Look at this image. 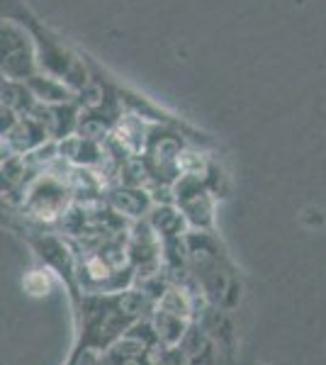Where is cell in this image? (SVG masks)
<instances>
[{
    "mask_svg": "<svg viewBox=\"0 0 326 365\" xmlns=\"http://www.w3.org/2000/svg\"><path fill=\"white\" fill-rule=\"evenodd\" d=\"M73 202V190L54 161L49 168L41 170L27 182L25 192L17 202V210L25 220L34 222L37 227H56V222L66 215Z\"/></svg>",
    "mask_w": 326,
    "mask_h": 365,
    "instance_id": "cell-1",
    "label": "cell"
},
{
    "mask_svg": "<svg viewBox=\"0 0 326 365\" xmlns=\"http://www.w3.org/2000/svg\"><path fill=\"white\" fill-rule=\"evenodd\" d=\"M37 44L22 17H0V78L27 81L37 73Z\"/></svg>",
    "mask_w": 326,
    "mask_h": 365,
    "instance_id": "cell-2",
    "label": "cell"
},
{
    "mask_svg": "<svg viewBox=\"0 0 326 365\" xmlns=\"http://www.w3.org/2000/svg\"><path fill=\"white\" fill-rule=\"evenodd\" d=\"M20 237L27 241L34 256L39 258V266L49 268L56 275V280L66 287L71 307L78 302L81 287H78V266H76L73 244L58 232L49 229H37V232H20Z\"/></svg>",
    "mask_w": 326,
    "mask_h": 365,
    "instance_id": "cell-3",
    "label": "cell"
},
{
    "mask_svg": "<svg viewBox=\"0 0 326 365\" xmlns=\"http://www.w3.org/2000/svg\"><path fill=\"white\" fill-rule=\"evenodd\" d=\"M37 175V170L29 168L27 158L22 154H10L0 161V200L15 205L20 202L27 182Z\"/></svg>",
    "mask_w": 326,
    "mask_h": 365,
    "instance_id": "cell-4",
    "label": "cell"
},
{
    "mask_svg": "<svg viewBox=\"0 0 326 365\" xmlns=\"http://www.w3.org/2000/svg\"><path fill=\"white\" fill-rule=\"evenodd\" d=\"M3 141L8 144L10 154H29V151L44 146L46 141H51V137L34 115H20Z\"/></svg>",
    "mask_w": 326,
    "mask_h": 365,
    "instance_id": "cell-5",
    "label": "cell"
},
{
    "mask_svg": "<svg viewBox=\"0 0 326 365\" xmlns=\"http://www.w3.org/2000/svg\"><path fill=\"white\" fill-rule=\"evenodd\" d=\"M58 146V158H63L71 166H83V168H103L105 166V144L91 141L78 134H71V137L56 141Z\"/></svg>",
    "mask_w": 326,
    "mask_h": 365,
    "instance_id": "cell-6",
    "label": "cell"
},
{
    "mask_svg": "<svg viewBox=\"0 0 326 365\" xmlns=\"http://www.w3.org/2000/svg\"><path fill=\"white\" fill-rule=\"evenodd\" d=\"M105 195H108L105 200H108V205L115 215L132 217V220L144 217L151 207L149 192L141 190V187H136V185H115V187H110Z\"/></svg>",
    "mask_w": 326,
    "mask_h": 365,
    "instance_id": "cell-7",
    "label": "cell"
},
{
    "mask_svg": "<svg viewBox=\"0 0 326 365\" xmlns=\"http://www.w3.org/2000/svg\"><path fill=\"white\" fill-rule=\"evenodd\" d=\"M25 86L29 88L32 98L41 105H61V103H71V100H76L73 88H68L63 81L54 78V76L39 73V71L32 76V78L25 81Z\"/></svg>",
    "mask_w": 326,
    "mask_h": 365,
    "instance_id": "cell-8",
    "label": "cell"
},
{
    "mask_svg": "<svg viewBox=\"0 0 326 365\" xmlns=\"http://www.w3.org/2000/svg\"><path fill=\"white\" fill-rule=\"evenodd\" d=\"M0 105L13 110L15 115H29L37 100L32 98L25 81H8L0 78Z\"/></svg>",
    "mask_w": 326,
    "mask_h": 365,
    "instance_id": "cell-9",
    "label": "cell"
},
{
    "mask_svg": "<svg viewBox=\"0 0 326 365\" xmlns=\"http://www.w3.org/2000/svg\"><path fill=\"white\" fill-rule=\"evenodd\" d=\"M56 282H58L56 275L51 273L49 268L39 266V268H32L25 273V278H22V290H25L29 297L41 299V297H49L51 292H54Z\"/></svg>",
    "mask_w": 326,
    "mask_h": 365,
    "instance_id": "cell-10",
    "label": "cell"
},
{
    "mask_svg": "<svg viewBox=\"0 0 326 365\" xmlns=\"http://www.w3.org/2000/svg\"><path fill=\"white\" fill-rule=\"evenodd\" d=\"M17 117H20V115H15L13 110H8V108H3V105H0V139L10 132V127L15 125Z\"/></svg>",
    "mask_w": 326,
    "mask_h": 365,
    "instance_id": "cell-11",
    "label": "cell"
},
{
    "mask_svg": "<svg viewBox=\"0 0 326 365\" xmlns=\"http://www.w3.org/2000/svg\"><path fill=\"white\" fill-rule=\"evenodd\" d=\"M5 15V10H3V5H0V17H3Z\"/></svg>",
    "mask_w": 326,
    "mask_h": 365,
    "instance_id": "cell-12",
    "label": "cell"
}]
</instances>
